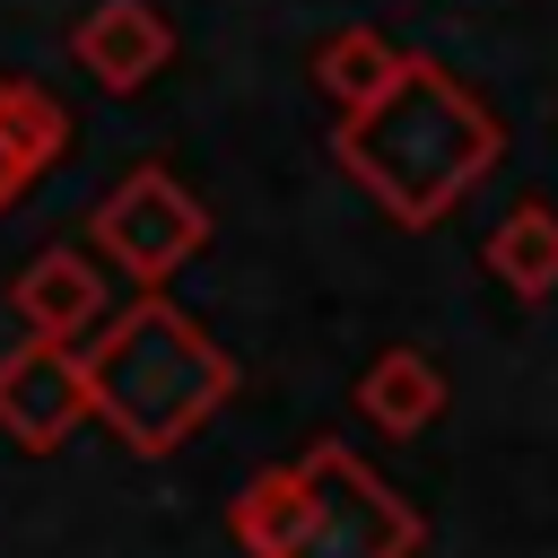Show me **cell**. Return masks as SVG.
I'll use <instances>...</instances> for the list:
<instances>
[{
	"label": "cell",
	"mask_w": 558,
	"mask_h": 558,
	"mask_svg": "<svg viewBox=\"0 0 558 558\" xmlns=\"http://www.w3.org/2000/svg\"><path fill=\"white\" fill-rule=\"evenodd\" d=\"M392 70H401V52H392L384 35H366V26H349V35H331V44L314 52V87H323L340 113H349V105H366Z\"/></svg>",
	"instance_id": "11"
},
{
	"label": "cell",
	"mask_w": 558,
	"mask_h": 558,
	"mask_svg": "<svg viewBox=\"0 0 558 558\" xmlns=\"http://www.w3.org/2000/svg\"><path fill=\"white\" fill-rule=\"evenodd\" d=\"M17 323L44 331V340H78V331H96V323H105V279H96V262L70 253V244L35 253V262L17 270Z\"/></svg>",
	"instance_id": "7"
},
{
	"label": "cell",
	"mask_w": 558,
	"mask_h": 558,
	"mask_svg": "<svg viewBox=\"0 0 558 558\" xmlns=\"http://www.w3.org/2000/svg\"><path fill=\"white\" fill-rule=\"evenodd\" d=\"M87 418V375H78V349L70 340H44L26 331L9 357H0V436L26 445V453H52L70 445V427Z\"/></svg>",
	"instance_id": "5"
},
{
	"label": "cell",
	"mask_w": 558,
	"mask_h": 558,
	"mask_svg": "<svg viewBox=\"0 0 558 558\" xmlns=\"http://www.w3.org/2000/svg\"><path fill=\"white\" fill-rule=\"evenodd\" d=\"M418 549V506L392 497L349 445H314L296 462V523L279 558H410Z\"/></svg>",
	"instance_id": "3"
},
{
	"label": "cell",
	"mask_w": 558,
	"mask_h": 558,
	"mask_svg": "<svg viewBox=\"0 0 558 558\" xmlns=\"http://www.w3.org/2000/svg\"><path fill=\"white\" fill-rule=\"evenodd\" d=\"M70 148V113L35 87V78H0V209Z\"/></svg>",
	"instance_id": "8"
},
{
	"label": "cell",
	"mask_w": 558,
	"mask_h": 558,
	"mask_svg": "<svg viewBox=\"0 0 558 558\" xmlns=\"http://www.w3.org/2000/svg\"><path fill=\"white\" fill-rule=\"evenodd\" d=\"M78 375H87V418H105L131 453L192 445L235 392V357L201 323H183L157 288L78 349Z\"/></svg>",
	"instance_id": "2"
},
{
	"label": "cell",
	"mask_w": 558,
	"mask_h": 558,
	"mask_svg": "<svg viewBox=\"0 0 558 558\" xmlns=\"http://www.w3.org/2000/svg\"><path fill=\"white\" fill-rule=\"evenodd\" d=\"M357 410H366V427H384V436L436 427V418H445V375H436V357H427V349H384V357L357 375Z\"/></svg>",
	"instance_id": "9"
},
{
	"label": "cell",
	"mask_w": 558,
	"mask_h": 558,
	"mask_svg": "<svg viewBox=\"0 0 558 558\" xmlns=\"http://www.w3.org/2000/svg\"><path fill=\"white\" fill-rule=\"evenodd\" d=\"M166 61H174V26H166L157 0H96V9H87V26H78V70H87L96 87L131 96V87H148Z\"/></svg>",
	"instance_id": "6"
},
{
	"label": "cell",
	"mask_w": 558,
	"mask_h": 558,
	"mask_svg": "<svg viewBox=\"0 0 558 558\" xmlns=\"http://www.w3.org/2000/svg\"><path fill=\"white\" fill-rule=\"evenodd\" d=\"M340 166L375 192V209L392 227H436L506 148L497 113L436 61H401L366 105L340 113L331 131Z\"/></svg>",
	"instance_id": "1"
},
{
	"label": "cell",
	"mask_w": 558,
	"mask_h": 558,
	"mask_svg": "<svg viewBox=\"0 0 558 558\" xmlns=\"http://www.w3.org/2000/svg\"><path fill=\"white\" fill-rule=\"evenodd\" d=\"M227 523H235V541H244L253 558H279V541H288V523H296V462H288V471H253Z\"/></svg>",
	"instance_id": "12"
},
{
	"label": "cell",
	"mask_w": 558,
	"mask_h": 558,
	"mask_svg": "<svg viewBox=\"0 0 558 558\" xmlns=\"http://www.w3.org/2000/svg\"><path fill=\"white\" fill-rule=\"evenodd\" d=\"M488 270L514 288V296H549L558 288V209L541 201H514L488 235Z\"/></svg>",
	"instance_id": "10"
},
{
	"label": "cell",
	"mask_w": 558,
	"mask_h": 558,
	"mask_svg": "<svg viewBox=\"0 0 558 558\" xmlns=\"http://www.w3.org/2000/svg\"><path fill=\"white\" fill-rule=\"evenodd\" d=\"M96 244L140 279V288H157V279H174L201 244H209V209L166 174V166H131L105 201H96Z\"/></svg>",
	"instance_id": "4"
}]
</instances>
